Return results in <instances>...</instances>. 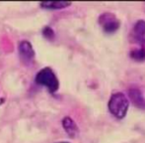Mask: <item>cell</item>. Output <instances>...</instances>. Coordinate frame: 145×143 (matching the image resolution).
Returning <instances> with one entry per match:
<instances>
[{"mask_svg":"<svg viewBox=\"0 0 145 143\" xmlns=\"http://www.w3.org/2000/svg\"><path fill=\"white\" fill-rule=\"evenodd\" d=\"M42 35H44V38L48 39V40H52V39H54L56 34H54V31L52 28L46 26V27H44V29H42Z\"/></svg>","mask_w":145,"mask_h":143,"instance_id":"30bf717a","label":"cell"},{"mask_svg":"<svg viewBox=\"0 0 145 143\" xmlns=\"http://www.w3.org/2000/svg\"><path fill=\"white\" fill-rule=\"evenodd\" d=\"M19 55L21 57V59L24 61V62H29V61H32L35 57V52L34 49H33L32 44L29 42V41H21L19 43Z\"/></svg>","mask_w":145,"mask_h":143,"instance_id":"5b68a950","label":"cell"},{"mask_svg":"<svg viewBox=\"0 0 145 143\" xmlns=\"http://www.w3.org/2000/svg\"><path fill=\"white\" fill-rule=\"evenodd\" d=\"M40 5L44 9L48 10H60L71 5V2L68 1H44L40 2Z\"/></svg>","mask_w":145,"mask_h":143,"instance_id":"ba28073f","label":"cell"},{"mask_svg":"<svg viewBox=\"0 0 145 143\" xmlns=\"http://www.w3.org/2000/svg\"><path fill=\"white\" fill-rule=\"evenodd\" d=\"M128 101H131V103L135 107L139 109H145V97L142 91L138 87H130L127 91Z\"/></svg>","mask_w":145,"mask_h":143,"instance_id":"277c9868","label":"cell"},{"mask_svg":"<svg viewBox=\"0 0 145 143\" xmlns=\"http://www.w3.org/2000/svg\"><path fill=\"white\" fill-rule=\"evenodd\" d=\"M132 37L135 42L139 43L145 39V20H137L132 28Z\"/></svg>","mask_w":145,"mask_h":143,"instance_id":"52a82bcc","label":"cell"},{"mask_svg":"<svg viewBox=\"0 0 145 143\" xmlns=\"http://www.w3.org/2000/svg\"><path fill=\"white\" fill-rule=\"evenodd\" d=\"M99 25L102 27L104 33L107 35L115 34L120 27V21L112 12H104L98 18Z\"/></svg>","mask_w":145,"mask_h":143,"instance_id":"3957f363","label":"cell"},{"mask_svg":"<svg viewBox=\"0 0 145 143\" xmlns=\"http://www.w3.org/2000/svg\"><path fill=\"white\" fill-rule=\"evenodd\" d=\"M129 57L135 62H144L145 61V45H142L141 48L133 49L129 52Z\"/></svg>","mask_w":145,"mask_h":143,"instance_id":"9c48e42d","label":"cell"},{"mask_svg":"<svg viewBox=\"0 0 145 143\" xmlns=\"http://www.w3.org/2000/svg\"><path fill=\"white\" fill-rule=\"evenodd\" d=\"M36 83L40 85L46 87L50 93H54L58 89L59 81L54 72L50 68H44L37 73Z\"/></svg>","mask_w":145,"mask_h":143,"instance_id":"7a4b0ae2","label":"cell"},{"mask_svg":"<svg viewBox=\"0 0 145 143\" xmlns=\"http://www.w3.org/2000/svg\"><path fill=\"white\" fill-rule=\"evenodd\" d=\"M61 123H62L63 129L65 130V132H66L71 138H74L78 135L79 128H78V126H77L76 122H75L71 117H69V116L63 117Z\"/></svg>","mask_w":145,"mask_h":143,"instance_id":"8992f818","label":"cell"},{"mask_svg":"<svg viewBox=\"0 0 145 143\" xmlns=\"http://www.w3.org/2000/svg\"><path fill=\"white\" fill-rule=\"evenodd\" d=\"M139 44H141V45H145V39H143V40H142V41H140Z\"/></svg>","mask_w":145,"mask_h":143,"instance_id":"8fae6325","label":"cell"},{"mask_svg":"<svg viewBox=\"0 0 145 143\" xmlns=\"http://www.w3.org/2000/svg\"><path fill=\"white\" fill-rule=\"evenodd\" d=\"M60 143H68V142H60Z\"/></svg>","mask_w":145,"mask_h":143,"instance_id":"7c38bea8","label":"cell"},{"mask_svg":"<svg viewBox=\"0 0 145 143\" xmlns=\"http://www.w3.org/2000/svg\"><path fill=\"white\" fill-rule=\"evenodd\" d=\"M108 108L113 116L118 119H123L129 108V101L123 93H115L108 101Z\"/></svg>","mask_w":145,"mask_h":143,"instance_id":"6da1fadb","label":"cell"}]
</instances>
